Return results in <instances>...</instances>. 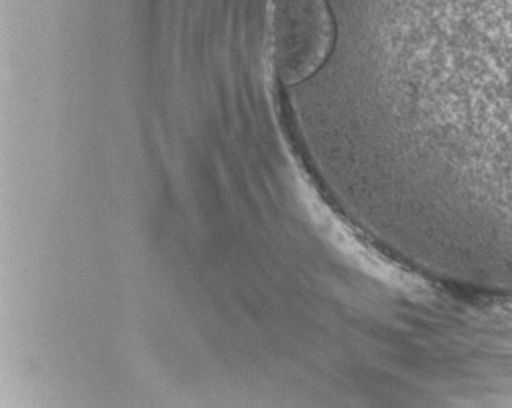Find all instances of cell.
<instances>
[{
  "label": "cell",
  "instance_id": "1",
  "mask_svg": "<svg viewBox=\"0 0 512 408\" xmlns=\"http://www.w3.org/2000/svg\"><path fill=\"white\" fill-rule=\"evenodd\" d=\"M393 67L420 169L474 237L512 238V0H333Z\"/></svg>",
  "mask_w": 512,
  "mask_h": 408
},
{
  "label": "cell",
  "instance_id": "2",
  "mask_svg": "<svg viewBox=\"0 0 512 408\" xmlns=\"http://www.w3.org/2000/svg\"><path fill=\"white\" fill-rule=\"evenodd\" d=\"M333 22L325 0H276L273 60L279 80L300 85L333 54Z\"/></svg>",
  "mask_w": 512,
  "mask_h": 408
}]
</instances>
